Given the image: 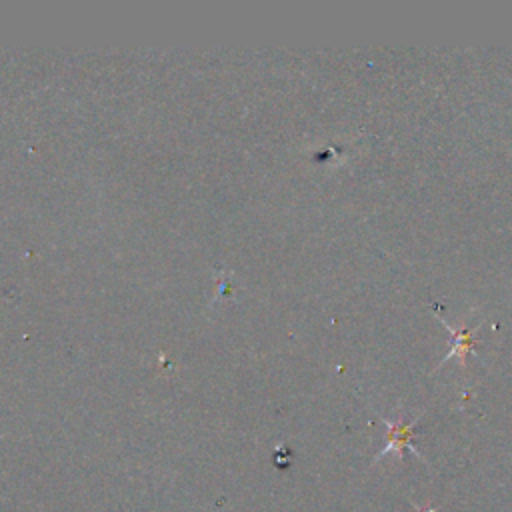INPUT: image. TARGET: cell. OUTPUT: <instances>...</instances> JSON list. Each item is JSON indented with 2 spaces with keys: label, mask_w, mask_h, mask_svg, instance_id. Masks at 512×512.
Wrapping results in <instances>:
<instances>
[{
  "label": "cell",
  "mask_w": 512,
  "mask_h": 512,
  "mask_svg": "<svg viewBox=\"0 0 512 512\" xmlns=\"http://www.w3.org/2000/svg\"><path fill=\"white\" fill-rule=\"evenodd\" d=\"M384 424L388 426V444L380 450L378 458H382V456H384V454H388V452H402V448H410L414 454H418V450L410 444L414 422H410V424H402V422H390V420H384Z\"/></svg>",
  "instance_id": "6da1fadb"
},
{
  "label": "cell",
  "mask_w": 512,
  "mask_h": 512,
  "mask_svg": "<svg viewBox=\"0 0 512 512\" xmlns=\"http://www.w3.org/2000/svg\"><path fill=\"white\" fill-rule=\"evenodd\" d=\"M444 322V320H442ZM444 326L448 328V332H452V336H454V344H452V348H450V352L446 354V360L448 358H454V356H458L462 362H464V358H466V354L470 352V348H472V330H468V328H460V330H454L452 326H448L446 322H444Z\"/></svg>",
  "instance_id": "7a4b0ae2"
}]
</instances>
